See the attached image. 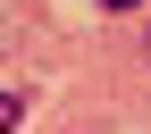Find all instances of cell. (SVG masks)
Instances as JSON below:
<instances>
[{"label":"cell","instance_id":"7a4b0ae2","mask_svg":"<svg viewBox=\"0 0 151 134\" xmlns=\"http://www.w3.org/2000/svg\"><path fill=\"white\" fill-rule=\"evenodd\" d=\"M101 9H143V0H101Z\"/></svg>","mask_w":151,"mask_h":134},{"label":"cell","instance_id":"6da1fadb","mask_svg":"<svg viewBox=\"0 0 151 134\" xmlns=\"http://www.w3.org/2000/svg\"><path fill=\"white\" fill-rule=\"evenodd\" d=\"M17 118H25V101H17V92H0V134H9Z\"/></svg>","mask_w":151,"mask_h":134}]
</instances>
